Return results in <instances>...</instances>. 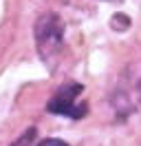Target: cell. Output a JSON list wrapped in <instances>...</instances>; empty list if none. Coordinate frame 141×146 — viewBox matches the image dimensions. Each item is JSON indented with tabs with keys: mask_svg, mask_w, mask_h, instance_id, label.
Here are the masks:
<instances>
[{
	"mask_svg": "<svg viewBox=\"0 0 141 146\" xmlns=\"http://www.w3.org/2000/svg\"><path fill=\"white\" fill-rule=\"evenodd\" d=\"M33 137H35V128H29V131H26L24 135L20 137V139L16 142V144H11V146H29V144H31V139H33Z\"/></svg>",
	"mask_w": 141,
	"mask_h": 146,
	"instance_id": "3957f363",
	"label": "cell"
},
{
	"mask_svg": "<svg viewBox=\"0 0 141 146\" xmlns=\"http://www.w3.org/2000/svg\"><path fill=\"white\" fill-rule=\"evenodd\" d=\"M38 146H69V144L62 142V139H44V142H40Z\"/></svg>",
	"mask_w": 141,
	"mask_h": 146,
	"instance_id": "277c9868",
	"label": "cell"
},
{
	"mask_svg": "<svg viewBox=\"0 0 141 146\" xmlns=\"http://www.w3.org/2000/svg\"><path fill=\"white\" fill-rule=\"evenodd\" d=\"M79 93H82V84H77V82H66L60 91L49 100L46 111H49V113H55V115L70 117V119H82L88 113V106L84 104V102H77V100H75Z\"/></svg>",
	"mask_w": 141,
	"mask_h": 146,
	"instance_id": "7a4b0ae2",
	"label": "cell"
},
{
	"mask_svg": "<svg viewBox=\"0 0 141 146\" xmlns=\"http://www.w3.org/2000/svg\"><path fill=\"white\" fill-rule=\"evenodd\" d=\"M62 38H64V27L55 13H46L44 18L38 20L35 25V40L40 46V55L46 62H53V55L60 53L62 49Z\"/></svg>",
	"mask_w": 141,
	"mask_h": 146,
	"instance_id": "6da1fadb",
	"label": "cell"
}]
</instances>
